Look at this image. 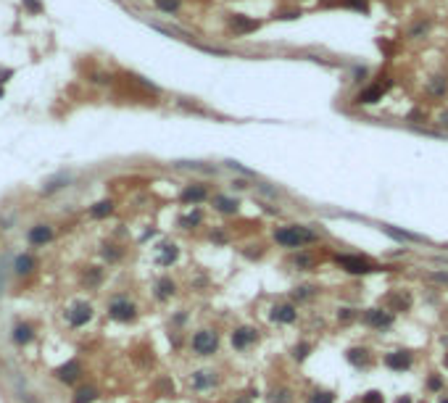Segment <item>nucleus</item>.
Here are the masks:
<instances>
[{"mask_svg":"<svg viewBox=\"0 0 448 403\" xmlns=\"http://www.w3.org/2000/svg\"><path fill=\"white\" fill-rule=\"evenodd\" d=\"M14 340L21 343V345H24V343H29L32 340V329L27 327V324H19V327L14 329Z\"/></svg>","mask_w":448,"mask_h":403,"instance_id":"24","label":"nucleus"},{"mask_svg":"<svg viewBox=\"0 0 448 403\" xmlns=\"http://www.w3.org/2000/svg\"><path fill=\"white\" fill-rule=\"evenodd\" d=\"M309 350H311V343H298V345L293 348V359L295 361H303L309 356Z\"/></svg>","mask_w":448,"mask_h":403,"instance_id":"28","label":"nucleus"},{"mask_svg":"<svg viewBox=\"0 0 448 403\" xmlns=\"http://www.w3.org/2000/svg\"><path fill=\"white\" fill-rule=\"evenodd\" d=\"M108 314L116 322H132L137 316V306H135L129 298H114L111 306H108Z\"/></svg>","mask_w":448,"mask_h":403,"instance_id":"3","label":"nucleus"},{"mask_svg":"<svg viewBox=\"0 0 448 403\" xmlns=\"http://www.w3.org/2000/svg\"><path fill=\"white\" fill-rule=\"evenodd\" d=\"M14 269H16V274H29V271L35 269V258H32V256H19L16 264H14Z\"/></svg>","mask_w":448,"mask_h":403,"instance_id":"20","label":"nucleus"},{"mask_svg":"<svg viewBox=\"0 0 448 403\" xmlns=\"http://www.w3.org/2000/svg\"><path fill=\"white\" fill-rule=\"evenodd\" d=\"M269 403H293V393L288 387H274L269 393Z\"/></svg>","mask_w":448,"mask_h":403,"instance_id":"18","label":"nucleus"},{"mask_svg":"<svg viewBox=\"0 0 448 403\" xmlns=\"http://www.w3.org/2000/svg\"><path fill=\"white\" fill-rule=\"evenodd\" d=\"M66 319H69L71 327H82V324H87L90 319H93V306L84 303V301H77L74 306L66 311Z\"/></svg>","mask_w":448,"mask_h":403,"instance_id":"5","label":"nucleus"},{"mask_svg":"<svg viewBox=\"0 0 448 403\" xmlns=\"http://www.w3.org/2000/svg\"><path fill=\"white\" fill-rule=\"evenodd\" d=\"M364 322L369 324V327H374V329H390L393 327V314L390 311H382V308H369L367 314H364Z\"/></svg>","mask_w":448,"mask_h":403,"instance_id":"6","label":"nucleus"},{"mask_svg":"<svg viewBox=\"0 0 448 403\" xmlns=\"http://www.w3.org/2000/svg\"><path fill=\"white\" fill-rule=\"evenodd\" d=\"M95 398H98V390L95 387H79L74 395V403H93Z\"/></svg>","mask_w":448,"mask_h":403,"instance_id":"21","label":"nucleus"},{"mask_svg":"<svg viewBox=\"0 0 448 403\" xmlns=\"http://www.w3.org/2000/svg\"><path fill=\"white\" fill-rule=\"evenodd\" d=\"M380 97H382V90L380 87H369V90H364V93L359 95V100L361 103H377Z\"/></svg>","mask_w":448,"mask_h":403,"instance_id":"25","label":"nucleus"},{"mask_svg":"<svg viewBox=\"0 0 448 403\" xmlns=\"http://www.w3.org/2000/svg\"><path fill=\"white\" fill-rule=\"evenodd\" d=\"M293 266L295 269H311V266H314V256H309V253H298V256L293 258Z\"/></svg>","mask_w":448,"mask_h":403,"instance_id":"23","label":"nucleus"},{"mask_svg":"<svg viewBox=\"0 0 448 403\" xmlns=\"http://www.w3.org/2000/svg\"><path fill=\"white\" fill-rule=\"evenodd\" d=\"M177 0H158V8H164V11H177Z\"/></svg>","mask_w":448,"mask_h":403,"instance_id":"30","label":"nucleus"},{"mask_svg":"<svg viewBox=\"0 0 448 403\" xmlns=\"http://www.w3.org/2000/svg\"><path fill=\"white\" fill-rule=\"evenodd\" d=\"M232 29H237V32H251V29H258V21H251V19H245V16H232Z\"/></svg>","mask_w":448,"mask_h":403,"instance_id":"19","label":"nucleus"},{"mask_svg":"<svg viewBox=\"0 0 448 403\" xmlns=\"http://www.w3.org/2000/svg\"><path fill=\"white\" fill-rule=\"evenodd\" d=\"M256 340H258V332L253 327H237L235 332H232V348H237V350L251 348Z\"/></svg>","mask_w":448,"mask_h":403,"instance_id":"7","label":"nucleus"},{"mask_svg":"<svg viewBox=\"0 0 448 403\" xmlns=\"http://www.w3.org/2000/svg\"><path fill=\"white\" fill-rule=\"evenodd\" d=\"M214 206H216L222 213H235L237 211V200L224 198V195H216V198H214Z\"/></svg>","mask_w":448,"mask_h":403,"instance_id":"17","label":"nucleus"},{"mask_svg":"<svg viewBox=\"0 0 448 403\" xmlns=\"http://www.w3.org/2000/svg\"><path fill=\"white\" fill-rule=\"evenodd\" d=\"M79 372H82L79 364H77V361H69V364H63V366L58 369L56 374H58V380H61V382H69V385H71V382H77Z\"/></svg>","mask_w":448,"mask_h":403,"instance_id":"13","label":"nucleus"},{"mask_svg":"<svg viewBox=\"0 0 448 403\" xmlns=\"http://www.w3.org/2000/svg\"><path fill=\"white\" fill-rule=\"evenodd\" d=\"M235 403H251L248 398H240V401H235Z\"/></svg>","mask_w":448,"mask_h":403,"instance_id":"38","label":"nucleus"},{"mask_svg":"<svg viewBox=\"0 0 448 403\" xmlns=\"http://www.w3.org/2000/svg\"><path fill=\"white\" fill-rule=\"evenodd\" d=\"M440 403H448V398H443V401H440Z\"/></svg>","mask_w":448,"mask_h":403,"instance_id":"39","label":"nucleus"},{"mask_svg":"<svg viewBox=\"0 0 448 403\" xmlns=\"http://www.w3.org/2000/svg\"><path fill=\"white\" fill-rule=\"evenodd\" d=\"M206 198H209V192H206L203 185H190V187H185V190H182V200H185V203H200V200H206Z\"/></svg>","mask_w":448,"mask_h":403,"instance_id":"12","label":"nucleus"},{"mask_svg":"<svg viewBox=\"0 0 448 403\" xmlns=\"http://www.w3.org/2000/svg\"><path fill=\"white\" fill-rule=\"evenodd\" d=\"M385 364L395 372H404V369L411 366V353H406V350H393V353L385 356Z\"/></svg>","mask_w":448,"mask_h":403,"instance_id":"10","label":"nucleus"},{"mask_svg":"<svg viewBox=\"0 0 448 403\" xmlns=\"http://www.w3.org/2000/svg\"><path fill=\"white\" fill-rule=\"evenodd\" d=\"M27 3V8H32V11H40L42 5H40V0H24Z\"/></svg>","mask_w":448,"mask_h":403,"instance_id":"33","label":"nucleus"},{"mask_svg":"<svg viewBox=\"0 0 448 403\" xmlns=\"http://www.w3.org/2000/svg\"><path fill=\"white\" fill-rule=\"evenodd\" d=\"M200 219H203V213L193 211V213H187V216L179 219V224H182V227H195V224H200Z\"/></svg>","mask_w":448,"mask_h":403,"instance_id":"27","label":"nucleus"},{"mask_svg":"<svg viewBox=\"0 0 448 403\" xmlns=\"http://www.w3.org/2000/svg\"><path fill=\"white\" fill-rule=\"evenodd\" d=\"M427 385H430V390H438L440 385H443V382H440V377H432V380L427 382Z\"/></svg>","mask_w":448,"mask_h":403,"instance_id":"34","label":"nucleus"},{"mask_svg":"<svg viewBox=\"0 0 448 403\" xmlns=\"http://www.w3.org/2000/svg\"><path fill=\"white\" fill-rule=\"evenodd\" d=\"M446 366H448V356H446Z\"/></svg>","mask_w":448,"mask_h":403,"instance_id":"40","label":"nucleus"},{"mask_svg":"<svg viewBox=\"0 0 448 403\" xmlns=\"http://www.w3.org/2000/svg\"><path fill=\"white\" fill-rule=\"evenodd\" d=\"M0 95H3V90H0Z\"/></svg>","mask_w":448,"mask_h":403,"instance_id":"41","label":"nucleus"},{"mask_svg":"<svg viewBox=\"0 0 448 403\" xmlns=\"http://www.w3.org/2000/svg\"><path fill=\"white\" fill-rule=\"evenodd\" d=\"M272 322H280V324H293L298 311L293 303H277V306H272Z\"/></svg>","mask_w":448,"mask_h":403,"instance_id":"8","label":"nucleus"},{"mask_svg":"<svg viewBox=\"0 0 448 403\" xmlns=\"http://www.w3.org/2000/svg\"><path fill=\"white\" fill-rule=\"evenodd\" d=\"M348 361L353 366H367L369 364V350L367 348H351L348 350Z\"/></svg>","mask_w":448,"mask_h":403,"instance_id":"16","label":"nucleus"},{"mask_svg":"<svg viewBox=\"0 0 448 403\" xmlns=\"http://www.w3.org/2000/svg\"><path fill=\"white\" fill-rule=\"evenodd\" d=\"M319 240L314 230H309V227H282V230H274V243L285 245V248H303V245H311Z\"/></svg>","mask_w":448,"mask_h":403,"instance_id":"1","label":"nucleus"},{"mask_svg":"<svg viewBox=\"0 0 448 403\" xmlns=\"http://www.w3.org/2000/svg\"><path fill=\"white\" fill-rule=\"evenodd\" d=\"M219 382V377H216V372H211V369H200V372H195L193 374V380H190V385L195 387V390H209V387H214Z\"/></svg>","mask_w":448,"mask_h":403,"instance_id":"9","label":"nucleus"},{"mask_svg":"<svg viewBox=\"0 0 448 403\" xmlns=\"http://www.w3.org/2000/svg\"><path fill=\"white\" fill-rule=\"evenodd\" d=\"M190 345L198 356H214L219 350V335L214 329H200V332L193 335Z\"/></svg>","mask_w":448,"mask_h":403,"instance_id":"2","label":"nucleus"},{"mask_svg":"<svg viewBox=\"0 0 448 403\" xmlns=\"http://www.w3.org/2000/svg\"><path fill=\"white\" fill-rule=\"evenodd\" d=\"M395 403H411V398H406V395H404V398H398Z\"/></svg>","mask_w":448,"mask_h":403,"instance_id":"37","label":"nucleus"},{"mask_svg":"<svg viewBox=\"0 0 448 403\" xmlns=\"http://www.w3.org/2000/svg\"><path fill=\"white\" fill-rule=\"evenodd\" d=\"M348 5H351V8H359V11H367L364 0H348Z\"/></svg>","mask_w":448,"mask_h":403,"instance_id":"32","label":"nucleus"},{"mask_svg":"<svg viewBox=\"0 0 448 403\" xmlns=\"http://www.w3.org/2000/svg\"><path fill=\"white\" fill-rule=\"evenodd\" d=\"M335 264L340 269L351 271V274H369V271H374V264L361 256H335Z\"/></svg>","mask_w":448,"mask_h":403,"instance_id":"4","label":"nucleus"},{"mask_svg":"<svg viewBox=\"0 0 448 403\" xmlns=\"http://www.w3.org/2000/svg\"><path fill=\"white\" fill-rule=\"evenodd\" d=\"M174 292H177V285H174L169 277H164V279H158V282H156V298H158V301H166V298H172Z\"/></svg>","mask_w":448,"mask_h":403,"instance_id":"14","label":"nucleus"},{"mask_svg":"<svg viewBox=\"0 0 448 403\" xmlns=\"http://www.w3.org/2000/svg\"><path fill=\"white\" fill-rule=\"evenodd\" d=\"M29 240L35 245H45V243H50V240H53V230H50V227H35V230L29 232Z\"/></svg>","mask_w":448,"mask_h":403,"instance_id":"15","label":"nucleus"},{"mask_svg":"<svg viewBox=\"0 0 448 403\" xmlns=\"http://www.w3.org/2000/svg\"><path fill=\"white\" fill-rule=\"evenodd\" d=\"M337 316H340V319H351L353 314H351V308H340V311H337Z\"/></svg>","mask_w":448,"mask_h":403,"instance_id":"35","label":"nucleus"},{"mask_svg":"<svg viewBox=\"0 0 448 403\" xmlns=\"http://www.w3.org/2000/svg\"><path fill=\"white\" fill-rule=\"evenodd\" d=\"M111 211H114V203H111V200H100V203L93 206V216H98V219H100V216H108Z\"/></svg>","mask_w":448,"mask_h":403,"instance_id":"26","label":"nucleus"},{"mask_svg":"<svg viewBox=\"0 0 448 403\" xmlns=\"http://www.w3.org/2000/svg\"><path fill=\"white\" fill-rule=\"evenodd\" d=\"M309 403H335V395L330 390H314L309 395Z\"/></svg>","mask_w":448,"mask_h":403,"instance_id":"22","label":"nucleus"},{"mask_svg":"<svg viewBox=\"0 0 448 403\" xmlns=\"http://www.w3.org/2000/svg\"><path fill=\"white\" fill-rule=\"evenodd\" d=\"M179 258V248L174 243H164V245H158V264L161 266H172L174 261Z\"/></svg>","mask_w":448,"mask_h":403,"instance_id":"11","label":"nucleus"},{"mask_svg":"<svg viewBox=\"0 0 448 403\" xmlns=\"http://www.w3.org/2000/svg\"><path fill=\"white\" fill-rule=\"evenodd\" d=\"M385 398H382V393L380 390H369L367 395H361V403H382Z\"/></svg>","mask_w":448,"mask_h":403,"instance_id":"29","label":"nucleus"},{"mask_svg":"<svg viewBox=\"0 0 448 403\" xmlns=\"http://www.w3.org/2000/svg\"><path fill=\"white\" fill-rule=\"evenodd\" d=\"M440 124H443V127H448V111H446L443 116H440Z\"/></svg>","mask_w":448,"mask_h":403,"instance_id":"36","label":"nucleus"},{"mask_svg":"<svg viewBox=\"0 0 448 403\" xmlns=\"http://www.w3.org/2000/svg\"><path fill=\"white\" fill-rule=\"evenodd\" d=\"M311 295V288H295L293 290V298H298V301H303V298Z\"/></svg>","mask_w":448,"mask_h":403,"instance_id":"31","label":"nucleus"}]
</instances>
